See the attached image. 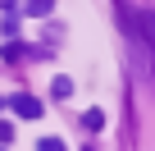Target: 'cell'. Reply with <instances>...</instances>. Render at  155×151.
<instances>
[{"label":"cell","instance_id":"obj_1","mask_svg":"<svg viewBox=\"0 0 155 151\" xmlns=\"http://www.w3.org/2000/svg\"><path fill=\"white\" fill-rule=\"evenodd\" d=\"M9 110H14L18 119H41V115H46V110H41V101H37V96H28V92L9 96Z\"/></svg>","mask_w":155,"mask_h":151},{"label":"cell","instance_id":"obj_2","mask_svg":"<svg viewBox=\"0 0 155 151\" xmlns=\"http://www.w3.org/2000/svg\"><path fill=\"white\" fill-rule=\"evenodd\" d=\"M55 9V0H23V14H32V19H46Z\"/></svg>","mask_w":155,"mask_h":151},{"label":"cell","instance_id":"obj_3","mask_svg":"<svg viewBox=\"0 0 155 151\" xmlns=\"http://www.w3.org/2000/svg\"><path fill=\"white\" fill-rule=\"evenodd\" d=\"M50 96H55V101L73 96V83H68V78H50Z\"/></svg>","mask_w":155,"mask_h":151},{"label":"cell","instance_id":"obj_4","mask_svg":"<svg viewBox=\"0 0 155 151\" xmlns=\"http://www.w3.org/2000/svg\"><path fill=\"white\" fill-rule=\"evenodd\" d=\"M82 128H87V133H101V128H105V115H101V110H87V115H82Z\"/></svg>","mask_w":155,"mask_h":151},{"label":"cell","instance_id":"obj_5","mask_svg":"<svg viewBox=\"0 0 155 151\" xmlns=\"http://www.w3.org/2000/svg\"><path fill=\"white\" fill-rule=\"evenodd\" d=\"M37 151H64V142H59V137H41V142H37Z\"/></svg>","mask_w":155,"mask_h":151},{"label":"cell","instance_id":"obj_6","mask_svg":"<svg viewBox=\"0 0 155 151\" xmlns=\"http://www.w3.org/2000/svg\"><path fill=\"white\" fill-rule=\"evenodd\" d=\"M18 55H23V46H18V41H9V46H5V60H9V64H18Z\"/></svg>","mask_w":155,"mask_h":151},{"label":"cell","instance_id":"obj_7","mask_svg":"<svg viewBox=\"0 0 155 151\" xmlns=\"http://www.w3.org/2000/svg\"><path fill=\"white\" fill-rule=\"evenodd\" d=\"M0 142H14V128H9L5 119H0Z\"/></svg>","mask_w":155,"mask_h":151},{"label":"cell","instance_id":"obj_8","mask_svg":"<svg viewBox=\"0 0 155 151\" xmlns=\"http://www.w3.org/2000/svg\"><path fill=\"white\" fill-rule=\"evenodd\" d=\"M14 5H18V0H0V9H5V14H9V9H14Z\"/></svg>","mask_w":155,"mask_h":151},{"label":"cell","instance_id":"obj_9","mask_svg":"<svg viewBox=\"0 0 155 151\" xmlns=\"http://www.w3.org/2000/svg\"><path fill=\"white\" fill-rule=\"evenodd\" d=\"M0 105H5V101H0Z\"/></svg>","mask_w":155,"mask_h":151}]
</instances>
